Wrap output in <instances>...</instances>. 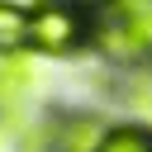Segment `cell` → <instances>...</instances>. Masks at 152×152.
<instances>
[{
  "instance_id": "obj_6",
  "label": "cell",
  "mask_w": 152,
  "mask_h": 152,
  "mask_svg": "<svg viewBox=\"0 0 152 152\" xmlns=\"http://www.w3.org/2000/svg\"><path fill=\"white\" fill-rule=\"evenodd\" d=\"M28 81H33V76H28V62H24V57H5V62H0V109L14 104V100L28 90Z\"/></svg>"
},
{
  "instance_id": "obj_2",
  "label": "cell",
  "mask_w": 152,
  "mask_h": 152,
  "mask_svg": "<svg viewBox=\"0 0 152 152\" xmlns=\"http://www.w3.org/2000/svg\"><path fill=\"white\" fill-rule=\"evenodd\" d=\"M95 38V24L81 14V5H62V0H43L33 10V33L28 43L38 52H52V57H66L76 48H86Z\"/></svg>"
},
{
  "instance_id": "obj_3",
  "label": "cell",
  "mask_w": 152,
  "mask_h": 152,
  "mask_svg": "<svg viewBox=\"0 0 152 152\" xmlns=\"http://www.w3.org/2000/svg\"><path fill=\"white\" fill-rule=\"evenodd\" d=\"M104 124L100 119H90V114H66L62 119V128H52V152H95L100 142H104Z\"/></svg>"
},
{
  "instance_id": "obj_1",
  "label": "cell",
  "mask_w": 152,
  "mask_h": 152,
  "mask_svg": "<svg viewBox=\"0 0 152 152\" xmlns=\"http://www.w3.org/2000/svg\"><path fill=\"white\" fill-rule=\"evenodd\" d=\"M95 43L109 57H147L152 52V0H119L114 10H104V19L95 24Z\"/></svg>"
},
{
  "instance_id": "obj_5",
  "label": "cell",
  "mask_w": 152,
  "mask_h": 152,
  "mask_svg": "<svg viewBox=\"0 0 152 152\" xmlns=\"http://www.w3.org/2000/svg\"><path fill=\"white\" fill-rule=\"evenodd\" d=\"M95 152H152V128L142 124H109L104 142Z\"/></svg>"
},
{
  "instance_id": "obj_4",
  "label": "cell",
  "mask_w": 152,
  "mask_h": 152,
  "mask_svg": "<svg viewBox=\"0 0 152 152\" xmlns=\"http://www.w3.org/2000/svg\"><path fill=\"white\" fill-rule=\"evenodd\" d=\"M28 33H33V14L10 5V0H0V57H14L28 43Z\"/></svg>"
},
{
  "instance_id": "obj_7",
  "label": "cell",
  "mask_w": 152,
  "mask_h": 152,
  "mask_svg": "<svg viewBox=\"0 0 152 152\" xmlns=\"http://www.w3.org/2000/svg\"><path fill=\"white\" fill-rule=\"evenodd\" d=\"M71 5H81V10H114L119 0H71Z\"/></svg>"
}]
</instances>
